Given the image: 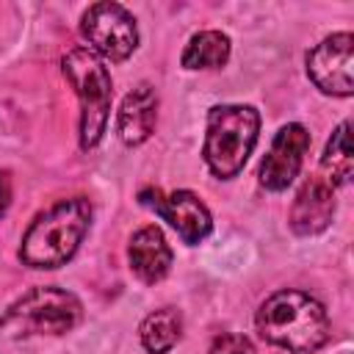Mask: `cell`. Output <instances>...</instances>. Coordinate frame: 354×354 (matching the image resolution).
Listing matches in <instances>:
<instances>
[{
	"instance_id": "17",
	"label": "cell",
	"mask_w": 354,
	"mask_h": 354,
	"mask_svg": "<svg viewBox=\"0 0 354 354\" xmlns=\"http://www.w3.org/2000/svg\"><path fill=\"white\" fill-rule=\"evenodd\" d=\"M8 205H11V180H8V174L0 169V218L6 216Z\"/></svg>"
},
{
	"instance_id": "1",
	"label": "cell",
	"mask_w": 354,
	"mask_h": 354,
	"mask_svg": "<svg viewBox=\"0 0 354 354\" xmlns=\"http://www.w3.org/2000/svg\"><path fill=\"white\" fill-rule=\"evenodd\" d=\"M257 332L290 354H313L329 340V315L318 299L301 290H277L257 310Z\"/></svg>"
},
{
	"instance_id": "9",
	"label": "cell",
	"mask_w": 354,
	"mask_h": 354,
	"mask_svg": "<svg viewBox=\"0 0 354 354\" xmlns=\"http://www.w3.org/2000/svg\"><path fill=\"white\" fill-rule=\"evenodd\" d=\"M307 149H310V133L304 124L290 122L279 127V133L271 141V149L260 163V183L268 191H285L299 174Z\"/></svg>"
},
{
	"instance_id": "14",
	"label": "cell",
	"mask_w": 354,
	"mask_h": 354,
	"mask_svg": "<svg viewBox=\"0 0 354 354\" xmlns=\"http://www.w3.org/2000/svg\"><path fill=\"white\" fill-rule=\"evenodd\" d=\"M230 58V36L221 30H202L191 36V41L183 50V66L185 69H218Z\"/></svg>"
},
{
	"instance_id": "11",
	"label": "cell",
	"mask_w": 354,
	"mask_h": 354,
	"mask_svg": "<svg viewBox=\"0 0 354 354\" xmlns=\"http://www.w3.org/2000/svg\"><path fill=\"white\" fill-rule=\"evenodd\" d=\"M127 260H130L133 274L141 282H147V285L160 282L171 268V249H169L160 227L147 224V227L136 230L130 238V246H127Z\"/></svg>"
},
{
	"instance_id": "2",
	"label": "cell",
	"mask_w": 354,
	"mask_h": 354,
	"mask_svg": "<svg viewBox=\"0 0 354 354\" xmlns=\"http://www.w3.org/2000/svg\"><path fill=\"white\" fill-rule=\"evenodd\" d=\"M91 224V205L83 196L61 199L41 210L22 235L19 260L30 268L64 266L86 238Z\"/></svg>"
},
{
	"instance_id": "8",
	"label": "cell",
	"mask_w": 354,
	"mask_h": 354,
	"mask_svg": "<svg viewBox=\"0 0 354 354\" xmlns=\"http://www.w3.org/2000/svg\"><path fill=\"white\" fill-rule=\"evenodd\" d=\"M138 199H141V205L152 207L160 218H166L177 230V235L191 246L205 241L213 230V218H210L205 202L191 191H171L169 196H163L158 188H144L138 194Z\"/></svg>"
},
{
	"instance_id": "4",
	"label": "cell",
	"mask_w": 354,
	"mask_h": 354,
	"mask_svg": "<svg viewBox=\"0 0 354 354\" xmlns=\"http://www.w3.org/2000/svg\"><path fill=\"white\" fill-rule=\"evenodd\" d=\"M61 69L66 80L72 83L77 102H80V147L91 149L100 144L105 124H108L111 100H113L111 72L105 61L88 47H72L64 55Z\"/></svg>"
},
{
	"instance_id": "6",
	"label": "cell",
	"mask_w": 354,
	"mask_h": 354,
	"mask_svg": "<svg viewBox=\"0 0 354 354\" xmlns=\"http://www.w3.org/2000/svg\"><path fill=\"white\" fill-rule=\"evenodd\" d=\"M80 33L91 44L88 50L108 61H127L138 47L136 17L119 3H94L83 11Z\"/></svg>"
},
{
	"instance_id": "3",
	"label": "cell",
	"mask_w": 354,
	"mask_h": 354,
	"mask_svg": "<svg viewBox=\"0 0 354 354\" xmlns=\"http://www.w3.org/2000/svg\"><path fill=\"white\" fill-rule=\"evenodd\" d=\"M260 133V113L252 105H213L207 111L205 163L218 180H232L252 155Z\"/></svg>"
},
{
	"instance_id": "13",
	"label": "cell",
	"mask_w": 354,
	"mask_h": 354,
	"mask_svg": "<svg viewBox=\"0 0 354 354\" xmlns=\"http://www.w3.org/2000/svg\"><path fill=\"white\" fill-rule=\"evenodd\" d=\"M138 335H141V346L149 354H166L183 337V315L174 307L155 310L144 318Z\"/></svg>"
},
{
	"instance_id": "10",
	"label": "cell",
	"mask_w": 354,
	"mask_h": 354,
	"mask_svg": "<svg viewBox=\"0 0 354 354\" xmlns=\"http://www.w3.org/2000/svg\"><path fill=\"white\" fill-rule=\"evenodd\" d=\"M332 216H335V188L321 177H310L299 188L290 205L288 213L290 230L296 235H318L329 227Z\"/></svg>"
},
{
	"instance_id": "16",
	"label": "cell",
	"mask_w": 354,
	"mask_h": 354,
	"mask_svg": "<svg viewBox=\"0 0 354 354\" xmlns=\"http://www.w3.org/2000/svg\"><path fill=\"white\" fill-rule=\"evenodd\" d=\"M210 354H254V346H252V340L243 337V335L224 332V335H218V337L210 343Z\"/></svg>"
},
{
	"instance_id": "7",
	"label": "cell",
	"mask_w": 354,
	"mask_h": 354,
	"mask_svg": "<svg viewBox=\"0 0 354 354\" xmlns=\"http://www.w3.org/2000/svg\"><path fill=\"white\" fill-rule=\"evenodd\" d=\"M351 53L354 36L348 30L326 36L307 53V75L310 80L332 97H351L354 77H351Z\"/></svg>"
},
{
	"instance_id": "12",
	"label": "cell",
	"mask_w": 354,
	"mask_h": 354,
	"mask_svg": "<svg viewBox=\"0 0 354 354\" xmlns=\"http://www.w3.org/2000/svg\"><path fill=\"white\" fill-rule=\"evenodd\" d=\"M155 122H158V91L141 83L122 100L116 116V133L127 147H138L152 136Z\"/></svg>"
},
{
	"instance_id": "5",
	"label": "cell",
	"mask_w": 354,
	"mask_h": 354,
	"mask_svg": "<svg viewBox=\"0 0 354 354\" xmlns=\"http://www.w3.org/2000/svg\"><path fill=\"white\" fill-rule=\"evenodd\" d=\"M83 307L75 293L41 285L19 296L0 318V332L8 337H30V335H64L80 324Z\"/></svg>"
},
{
	"instance_id": "15",
	"label": "cell",
	"mask_w": 354,
	"mask_h": 354,
	"mask_svg": "<svg viewBox=\"0 0 354 354\" xmlns=\"http://www.w3.org/2000/svg\"><path fill=\"white\" fill-rule=\"evenodd\" d=\"M348 122H340L332 133V138L326 141V149L321 155V169L326 171V183L329 185H346L351 180V169H354V160H351V144H348Z\"/></svg>"
}]
</instances>
